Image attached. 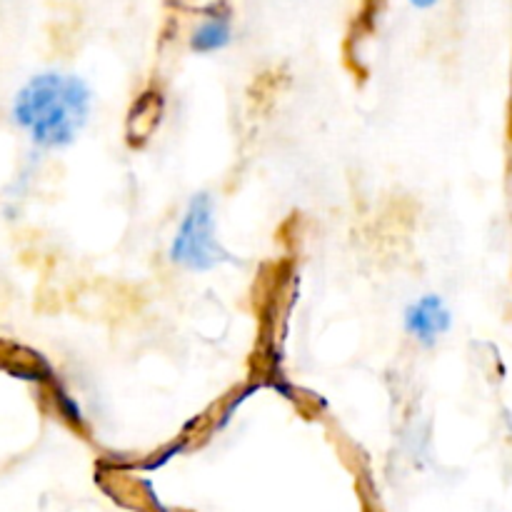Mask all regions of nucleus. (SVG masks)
Masks as SVG:
<instances>
[{
  "instance_id": "f257e3e1",
  "label": "nucleus",
  "mask_w": 512,
  "mask_h": 512,
  "mask_svg": "<svg viewBox=\"0 0 512 512\" xmlns=\"http://www.w3.org/2000/svg\"><path fill=\"white\" fill-rule=\"evenodd\" d=\"M93 115V88L68 70L48 68L30 75L13 95L10 123L38 153H58L78 143Z\"/></svg>"
},
{
  "instance_id": "f03ea898",
  "label": "nucleus",
  "mask_w": 512,
  "mask_h": 512,
  "mask_svg": "<svg viewBox=\"0 0 512 512\" xmlns=\"http://www.w3.org/2000/svg\"><path fill=\"white\" fill-rule=\"evenodd\" d=\"M168 260L188 273H213L223 265L235 263V255L218 238L215 198L208 190H198L185 203L170 238Z\"/></svg>"
},
{
  "instance_id": "7ed1b4c3",
  "label": "nucleus",
  "mask_w": 512,
  "mask_h": 512,
  "mask_svg": "<svg viewBox=\"0 0 512 512\" xmlns=\"http://www.w3.org/2000/svg\"><path fill=\"white\" fill-rule=\"evenodd\" d=\"M455 325L453 308L440 293H423L403 310V330L420 348H435Z\"/></svg>"
},
{
  "instance_id": "20e7f679",
  "label": "nucleus",
  "mask_w": 512,
  "mask_h": 512,
  "mask_svg": "<svg viewBox=\"0 0 512 512\" xmlns=\"http://www.w3.org/2000/svg\"><path fill=\"white\" fill-rule=\"evenodd\" d=\"M233 43V18L228 10L213 8L200 15L188 33V48L195 55L223 53Z\"/></svg>"
},
{
  "instance_id": "39448f33",
  "label": "nucleus",
  "mask_w": 512,
  "mask_h": 512,
  "mask_svg": "<svg viewBox=\"0 0 512 512\" xmlns=\"http://www.w3.org/2000/svg\"><path fill=\"white\" fill-rule=\"evenodd\" d=\"M50 393H53V405H55V410H58L60 418H63L68 425H73V428H83L85 415H83V410H80L78 400H75L73 395H70L68 390L58 383V380L50 385Z\"/></svg>"
},
{
  "instance_id": "423d86ee",
  "label": "nucleus",
  "mask_w": 512,
  "mask_h": 512,
  "mask_svg": "<svg viewBox=\"0 0 512 512\" xmlns=\"http://www.w3.org/2000/svg\"><path fill=\"white\" fill-rule=\"evenodd\" d=\"M440 3H443V0H408L410 8H415V10H433V8H438Z\"/></svg>"
}]
</instances>
